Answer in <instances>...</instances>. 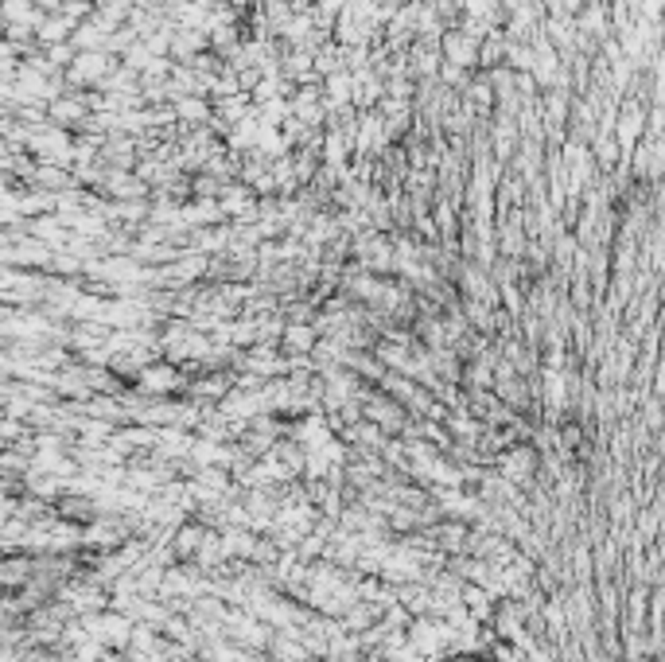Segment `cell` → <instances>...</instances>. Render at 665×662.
Wrapping results in <instances>:
<instances>
[{
    "label": "cell",
    "instance_id": "obj_1",
    "mask_svg": "<svg viewBox=\"0 0 665 662\" xmlns=\"http://www.w3.org/2000/svg\"><path fill=\"white\" fill-rule=\"evenodd\" d=\"M140 386H144V390H152V394H160V390H171V386H176V370H171V366H152V370H144V374H140Z\"/></svg>",
    "mask_w": 665,
    "mask_h": 662
},
{
    "label": "cell",
    "instance_id": "obj_2",
    "mask_svg": "<svg viewBox=\"0 0 665 662\" xmlns=\"http://www.w3.org/2000/svg\"><path fill=\"white\" fill-rule=\"evenodd\" d=\"M471 51H475V43H471L467 35H451V40H448V59L451 63H471V59H475Z\"/></svg>",
    "mask_w": 665,
    "mask_h": 662
},
{
    "label": "cell",
    "instance_id": "obj_3",
    "mask_svg": "<svg viewBox=\"0 0 665 662\" xmlns=\"http://www.w3.org/2000/svg\"><path fill=\"white\" fill-rule=\"evenodd\" d=\"M284 343L288 347H312V331H308V327H288V339H284Z\"/></svg>",
    "mask_w": 665,
    "mask_h": 662
},
{
    "label": "cell",
    "instance_id": "obj_4",
    "mask_svg": "<svg viewBox=\"0 0 665 662\" xmlns=\"http://www.w3.org/2000/svg\"><path fill=\"white\" fill-rule=\"evenodd\" d=\"M179 109H183V117H203L206 113L203 101H179Z\"/></svg>",
    "mask_w": 665,
    "mask_h": 662
}]
</instances>
